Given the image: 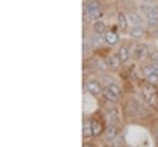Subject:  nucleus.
Wrapping results in <instances>:
<instances>
[{
    "mask_svg": "<svg viewBox=\"0 0 158 147\" xmlns=\"http://www.w3.org/2000/svg\"><path fill=\"white\" fill-rule=\"evenodd\" d=\"M92 122V131H94V136H98L103 133V122L100 119H94V120H90Z\"/></svg>",
    "mask_w": 158,
    "mask_h": 147,
    "instance_id": "nucleus-7",
    "label": "nucleus"
},
{
    "mask_svg": "<svg viewBox=\"0 0 158 147\" xmlns=\"http://www.w3.org/2000/svg\"><path fill=\"white\" fill-rule=\"evenodd\" d=\"M85 89H87V92L90 93V95H94V97H97V95H100V93H103V87L100 86L98 81H94V79L85 84Z\"/></svg>",
    "mask_w": 158,
    "mask_h": 147,
    "instance_id": "nucleus-5",
    "label": "nucleus"
},
{
    "mask_svg": "<svg viewBox=\"0 0 158 147\" xmlns=\"http://www.w3.org/2000/svg\"><path fill=\"white\" fill-rule=\"evenodd\" d=\"M133 56H135V59L139 60V62L146 60V59L149 57V48H147V44L138 43V44L135 46V49H133Z\"/></svg>",
    "mask_w": 158,
    "mask_h": 147,
    "instance_id": "nucleus-4",
    "label": "nucleus"
},
{
    "mask_svg": "<svg viewBox=\"0 0 158 147\" xmlns=\"http://www.w3.org/2000/svg\"><path fill=\"white\" fill-rule=\"evenodd\" d=\"M103 95L106 100L112 101V103H117L118 101V95H120V87L114 82H109L106 89H103Z\"/></svg>",
    "mask_w": 158,
    "mask_h": 147,
    "instance_id": "nucleus-3",
    "label": "nucleus"
},
{
    "mask_svg": "<svg viewBox=\"0 0 158 147\" xmlns=\"http://www.w3.org/2000/svg\"><path fill=\"white\" fill-rule=\"evenodd\" d=\"M120 65H122V60L118 59V56L115 54V56H111L109 59H108V66L111 70H118L120 68Z\"/></svg>",
    "mask_w": 158,
    "mask_h": 147,
    "instance_id": "nucleus-9",
    "label": "nucleus"
},
{
    "mask_svg": "<svg viewBox=\"0 0 158 147\" xmlns=\"http://www.w3.org/2000/svg\"><path fill=\"white\" fill-rule=\"evenodd\" d=\"M117 21H118V27H120V30H127V27H128V18L123 15V13H118Z\"/></svg>",
    "mask_w": 158,
    "mask_h": 147,
    "instance_id": "nucleus-14",
    "label": "nucleus"
},
{
    "mask_svg": "<svg viewBox=\"0 0 158 147\" xmlns=\"http://www.w3.org/2000/svg\"><path fill=\"white\" fill-rule=\"evenodd\" d=\"M150 60H152V63H158V51H153V52H150Z\"/></svg>",
    "mask_w": 158,
    "mask_h": 147,
    "instance_id": "nucleus-19",
    "label": "nucleus"
},
{
    "mask_svg": "<svg viewBox=\"0 0 158 147\" xmlns=\"http://www.w3.org/2000/svg\"><path fill=\"white\" fill-rule=\"evenodd\" d=\"M156 38H158V29H156Z\"/></svg>",
    "mask_w": 158,
    "mask_h": 147,
    "instance_id": "nucleus-22",
    "label": "nucleus"
},
{
    "mask_svg": "<svg viewBox=\"0 0 158 147\" xmlns=\"http://www.w3.org/2000/svg\"><path fill=\"white\" fill-rule=\"evenodd\" d=\"M144 74H146V76L158 74V63H152V65L144 66Z\"/></svg>",
    "mask_w": 158,
    "mask_h": 147,
    "instance_id": "nucleus-13",
    "label": "nucleus"
},
{
    "mask_svg": "<svg viewBox=\"0 0 158 147\" xmlns=\"http://www.w3.org/2000/svg\"><path fill=\"white\" fill-rule=\"evenodd\" d=\"M104 41H106L108 44H117L118 43V35L115 33V30H111V32H106L104 33Z\"/></svg>",
    "mask_w": 158,
    "mask_h": 147,
    "instance_id": "nucleus-8",
    "label": "nucleus"
},
{
    "mask_svg": "<svg viewBox=\"0 0 158 147\" xmlns=\"http://www.w3.org/2000/svg\"><path fill=\"white\" fill-rule=\"evenodd\" d=\"M128 21L133 22V25H141V18L136 15V13H131V15L128 16Z\"/></svg>",
    "mask_w": 158,
    "mask_h": 147,
    "instance_id": "nucleus-17",
    "label": "nucleus"
},
{
    "mask_svg": "<svg viewBox=\"0 0 158 147\" xmlns=\"http://www.w3.org/2000/svg\"><path fill=\"white\" fill-rule=\"evenodd\" d=\"M142 97H144V100H146L150 106L158 108V90H156L155 84L147 82L146 86H144L142 87Z\"/></svg>",
    "mask_w": 158,
    "mask_h": 147,
    "instance_id": "nucleus-2",
    "label": "nucleus"
},
{
    "mask_svg": "<svg viewBox=\"0 0 158 147\" xmlns=\"http://www.w3.org/2000/svg\"><path fill=\"white\" fill-rule=\"evenodd\" d=\"M122 142H123L122 138H114V139H112V147H120Z\"/></svg>",
    "mask_w": 158,
    "mask_h": 147,
    "instance_id": "nucleus-20",
    "label": "nucleus"
},
{
    "mask_svg": "<svg viewBox=\"0 0 158 147\" xmlns=\"http://www.w3.org/2000/svg\"><path fill=\"white\" fill-rule=\"evenodd\" d=\"M114 138H117V127L115 125H108V139H114Z\"/></svg>",
    "mask_w": 158,
    "mask_h": 147,
    "instance_id": "nucleus-16",
    "label": "nucleus"
},
{
    "mask_svg": "<svg viewBox=\"0 0 158 147\" xmlns=\"http://www.w3.org/2000/svg\"><path fill=\"white\" fill-rule=\"evenodd\" d=\"M147 24L149 27H158V6L153 5L152 10L147 13Z\"/></svg>",
    "mask_w": 158,
    "mask_h": 147,
    "instance_id": "nucleus-6",
    "label": "nucleus"
},
{
    "mask_svg": "<svg viewBox=\"0 0 158 147\" xmlns=\"http://www.w3.org/2000/svg\"><path fill=\"white\" fill-rule=\"evenodd\" d=\"M82 147H94V145L89 144V142H84V144H82Z\"/></svg>",
    "mask_w": 158,
    "mask_h": 147,
    "instance_id": "nucleus-21",
    "label": "nucleus"
},
{
    "mask_svg": "<svg viewBox=\"0 0 158 147\" xmlns=\"http://www.w3.org/2000/svg\"><path fill=\"white\" fill-rule=\"evenodd\" d=\"M82 15L85 22H95L103 16V8L97 0H89L82 6Z\"/></svg>",
    "mask_w": 158,
    "mask_h": 147,
    "instance_id": "nucleus-1",
    "label": "nucleus"
},
{
    "mask_svg": "<svg viewBox=\"0 0 158 147\" xmlns=\"http://www.w3.org/2000/svg\"><path fill=\"white\" fill-rule=\"evenodd\" d=\"M106 29H108V27H106V24H104L103 21H100V19H98V21H95V22H94V32H95V33L103 35V33H106Z\"/></svg>",
    "mask_w": 158,
    "mask_h": 147,
    "instance_id": "nucleus-11",
    "label": "nucleus"
},
{
    "mask_svg": "<svg viewBox=\"0 0 158 147\" xmlns=\"http://www.w3.org/2000/svg\"><path fill=\"white\" fill-rule=\"evenodd\" d=\"M130 35L133 38H141L144 35V27L142 25H133V29L130 30Z\"/></svg>",
    "mask_w": 158,
    "mask_h": 147,
    "instance_id": "nucleus-15",
    "label": "nucleus"
},
{
    "mask_svg": "<svg viewBox=\"0 0 158 147\" xmlns=\"http://www.w3.org/2000/svg\"><path fill=\"white\" fill-rule=\"evenodd\" d=\"M117 56H118V59L122 60V63L128 62V59H130V49H128V46H120V49L117 51Z\"/></svg>",
    "mask_w": 158,
    "mask_h": 147,
    "instance_id": "nucleus-10",
    "label": "nucleus"
},
{
    "mask_svg": "<svg viewBox=\"0 0 158 147\" xmlns=\"http://www.w3.org/2000/svg\"><path fill=\"white\" fill-rule=\"evenodd\" d=\"M146 78H147V82H150V84L158 82V74H152V76H146Z\"/></svg>",
    "mask_w": 158,
    "mask_h": 147,
    "instance_id": "nucleus-18",
    "label": "nucleus"
},
{
    "mask_svg": "<svg viewBox=\"0 0 158 147\" xmlns=\"http://www.w3.org/2000/svg\"><path fill=\"white\" fill-rule=\"evenodd\" d=\"M92 135H94V131H92V122H90V120H84L82 136H84V138H90Z\"/></svg>",
    "mask_w": 158,
    "mask_h": 147,
    "instance_id": "nucleus-12",
    "label": "nucleus"
}]
</instances>
